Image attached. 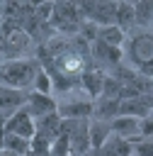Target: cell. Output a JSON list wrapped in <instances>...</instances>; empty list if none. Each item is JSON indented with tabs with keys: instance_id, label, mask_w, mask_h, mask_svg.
<instances>
[{
	"instance_id": "obj_10",
	"label": "cell",
	"mask_w": 153,
	"mask_h": 156,
	"mask_svg": "<svg viewBox=\"0 0 153 156\" xmlns=\"http://www.w3.org/2000/svg\"><path fill=\"white\" fill-rule=\"evenodd\" d=\"M87 132H90V149L97 151V149L112 136V122H109V119H100V117H90Z\"/></svg>"
},
{
	"instance_id": "obj_26",
	"label": "cell",
	"mask_w": 153,
	"mask_h": 156,
	"mask_svg": "<svg viewBox=\"0 0 153 156\" xmlns=\"http://www.w3.org/2000/svg\"><path fill=\"white\" fill-rule=\"evenodd\" d=\"M44 2H51V0H29L32 7H39V5H44Z\"/></svg>"
},
{
	"instance_id": "obj_3",
	"label": "cell",
	"mask_w": 153,
	"mask_h": 156,
	"mask_svg": "<svg viewBox=\"0 0 153 156\" xmlns=\"http://www.w3.org/2000/svg\"><path fill=\"white\" fill-rule=\"evenodd\" d=\"M2 129H5V134H17V136H24V139H32L36 134V122L27 112V107H19V110H15L5 119V127Z\"/></svg>"
},
{
	"instance_id": "obj_13",
	"label": "cell",
	"mask_w": 153,
	"mask_h": 156,
	"mask_svg": "<svg viewBox=\"0 0 153 156\" xmlns=\"http://www.w3.org/2000/svg\"><path fill=\"white\" fill-rule=\"evenodd\" d=\"M104 73L102 71H97V68H85L83 73H80V85H83V90L90 95V98H100L102 95V90H104Z\"/></svg>"
},
{
	"instance_id": "obj_17",
	"label": "cell",
	"mask_w": 153,
	"mask_h": 156,
	"mask_svg": "<svg viewBox=\"0 0 153 156\" xmlns=\"http://www.w3.org/2000/svg\"><path fill=\"white\" fill-rule=\"evenodd\" d=\"M136 24V10L131 2L126 0H117V27H121L124 32H129Z\"/></svg>"
},
{
	"instance_id": "obj_20",
	"label": "cell",
	"mask_w": 153,
	"mask_h": 156,
	"mask_svg": "<svg viewBox=\"0 0 153 156\" xmlns=\"http://www.w3.org/2000/svg\"><path fill=\"white\" fill-rule=\"evenodd\" d=\"M32 85H34L36 93H44V95H51V90H53V80H51V76H49V71L41 68V66H39V71H36Z\"/></svg>"
},
{
	"instance_id": "obj_29",
	"label": "cell",
	"mask_w": 153,
	"mask_h": 156,
	"mask_svg": "<svg viewBox=\"0 0 153 156\" xmlns=\"http://www.w3.org/2000/svg\"><path fill=\"white\" fill-rule=\"evenodd\" d=\"M19 2H29V0H19Z\"/></svg>"
},
{
	"instance_id": "obj_25",
	"label": "cell",
	"mask_w": 153,
	"mask_h": 156,
	"mask_svg": "<svg viewBox=\"0 0 153 156\" xmlns=\"http://www.w3.org/2000/svg\"><path fill=\"white\" fill-rule=\"evenodd\" d=\"M134 154L136 156H153V139H138V141H134Z\"/></svg>"
},
{
	"instance_id": "obj_23",
	"label": "cell",
	"mask_w": 153,
	"mask_h": 156,
	"mask_svg": "<svg viewBox=\"0 0 153 156\" xmlns=\"http://www.w3.org/2000/svg\"><path fill=\"white\" fill-rule=\"evenodd\" d=\"M138 134H141V139H153V112L148 117L138 119Z\"/></svg>"
},
{
	"instance_id": "obj_18",
	"label": "cell",
	"mask_w": 153,
	"mask_h": 156,
	"mask_svg": "<svg viewBox=\"0 0 153 156\" xmlns=\"http://www.w3.org/2000/svg\"><path fill=\"white\" fill-rule=\"evenodd\" d=\"M97 39L112 44V46H124L126 41V32L117 24H107V27H97Z\"/></svg>"
},
{
	"instance_id": "obj_24",
	"label": "cell",
	"mask_w": 153,
	"mask_h": 156,
	"mask_svg": "<svg viewBox=\"0 0 153 156\" xmlns=\"http://www.w3.org/2000/svg\"><path fill=\"white\" fill-rule=\"evenodd\" d=\"M53 10H56V2H53V0H51V2H44V5H39V7H34V12H36V17H39L41 22H51Z\"/></svg>"
},
{
	"instance_id": "obj_1",
	"label": "cell",
	"mask_w": 153,
	"mask_h": 156,
	"mask_svg": "<svg viewBox=\"0 0 153 156\" xmlns=\"http://www.w3.org/2000/svg\"><path fill=\"white\" fill-rule=\"evenodd\" d=\"M39 71L36 58H12L0 63V85L12 90H24L34 83V76Z\"/></svg>"
},
{
	"instance_id": "obj_22",
	"label": "cell",
	"mask_w": 153,
	"mask_h": 156,
	"mask_svg": "<svg viewBox=\"0 0 153 156\" xmlns=\"http://www.w3.org/2000/svg\"><path fill=\"white\" fill-rule=\"evenodd\" d=\"M51 156H73V154H70V136L58 134V136L51 141Z\"/></svg>"
},
{
	"instance_id": "obj_7",
	"label": "cell",
	"mask_w": 153,
	"mask_h": 156,
	"mask_svg": "<svg viewBox=\"0 0 153 156\" xmlns=\"http://www.w3.org/2000/svg\"><path fill=\"white\" fill-rule=\"evenodd\" d=\"M58 115L66 119H90L95 115V102L92 100H70L58 105Z\"/></svg>"
},
{
	"instance_id": "obj_2",
	"label": "cell",
	"mask_w": 153,
	"mask_h": 156,
	"mask_svg": "<svg viewBox=\"0 0 153 156\" xmlns=\"http://www.w3.org/2000/svg\"><path fill=\"white\" fill-rule=\"evenodd\" d=\"M126 58H131V66L136 73L153 78V34L136 32L126 41Z\"/></svg>"
},
{
	"instance_id": "obj_14",
	"label": "cell",
	"mask_w": 153,
	"mask_h": 156,
	"mask_svg": "<svg viewBox=\"0 0 153 156\" xmlns=\"http://www.w3.org/2000/svg\"><path fill=\"white\" fill-rule=\"evenodd\" d=\"M119 105H121V100L119 98H97V102H95V115L100 117V119H114L117 115H119Z\"/></svg>"
},
{
	"instance_id": "obj_28",
	"label": "cell",
	"mask_w": 153,
	"mask_h": 156,
	"mask_svg": "<svg viewBox=\"0 0 153 156\" xmlns=\"http://www.w3.org/2000/svg\"><path fill=\"white\" fill-rule=\"evenodd\" d=\"M53 2H66V0H53Z\"/></svg>"
},
{
	"instance_id": "obj_12",
	"label": "cell",
	"mask_w": 153,
	"mask_h": 156,
	"mask_svg": "<svg viewBox=\"0 0 153 156\" xmlns=\"http://www.w3.org/2000/svg\"><path fill=\"white\" fill-rule=\"evenodd\" d=\"M90 56L119 66V61L124 58V49H121V46H112V44H107V41H102V39H95V41L90 44Z\"/></svg>"
},
{
	"instance_id": "obj_16",
	"label": "cell",
	"mask_w": 153,
	"mask_h": 156,
	"mask_svg": "<svg viewBox=\"0 0 153 156\" xmlns=\"http://www.w3.org/2000/svg\"><path fill=\"white\" fill-rule=\"evenodd\" d=\"M27 95H22V90H12V88H0V112L5 110H19L24 107Z\"/></svg>"
},
{
	"instance_id": "obj_9",
	"label": "cell",
	"mask_w": 153,
	"mask_h": 156,
	"mask_svg": "<svg viewBox=\"0 0 153 156\" xmlns=\"http://www.w3.org/2000/svg\"><path fill=\"white\" fill-rule=\"evenodd\" d=\"M90 119H78L75 129L70 132V154L73 156H85L90 149V132H87Z\"/></svg>"
},
{
	"instance_id": "obj_19",
	"label": "cell",
	"mask_w": 153,
	"mask_h": 156,
	"mask_svg": "<svg viewBox=\"0 0 153 156\" xmlns=\"http://www.w3.org/2000/svg\"><path fill=\"white\" fill-rule=\"evenodd\" d=\"M2 149L17 154V156H27L32 151V139H24V136H17V134H5L2 136Z\"/></svg>"
},
{
	"instance_id": "obj_21",
	"label": "cell",
	"mask_w": 153,
	"mask_h": 156,
	"mask_svg": "<svg viewBox=\"0 0 153 156\" xmlns=\"http://www.w3.org/2000/svg\"><path fill=\"white\" fill-rule=\"evenodd\" d=\"M136 10V22L138 24H151L153 22V0H138L134 2Z\"/></svg>"
},
{
	"instance_id": "obj_11",
	"label": "cell",
	"mask_w": 153,
	"mask_h": 156,
	"mask_svg": "<svg viewBox=\"0 0 153 156\" xmlns=\"http://www.w3.org/2000/svg\"><path fill=\"white\" fill-rule=\"evenodd\" d=\"M131 154H134V144L129 139H124V136H117V134H112L95 151V156H131Z\"/></svg>"
},
{
	"instance_id": "obj_4",
	"label": "cell",
	"mask_w": 153,
	"mask_h": 156,
	"mask_svg": "<svg viewBox=\"0 0 153 156\" xmlns=\"http://www.w3.org/2000/svg\"><path fill=\"white\" fill-rule=\"evenodd\" d=\"M24 107H27V112H29L32 117H46V115H51V112H58V105H56V100H53L51 95L36 93V90H32V93L27 95V102H24Z\"/></svg>"
},
{
	"instance_id": "obj_6",
	"label": "cell",
	"mask_w": 153,
	"mask_h": 156,
	"mask_svg": "<svg viewBox=\"0 0 153 156\" xmlns=\"http://www.w3.org/2000/svg\"><path fill=\"white\" fill-rule=\"evenodd\" d=\"M153 112V95H136L129 100H121L119 105V115H129V117H148Z\"/></svg>"
},
{
	"instance_id": "obj_30",
	"label": "cell",
	"mask_w": 153,
	"mask_h": 156,
	"mask_svg": "<svg viewBox=\"0 0 153 156\" xmlns=\"http://www.w3.org/2000/svg\"><path fill=\"white\" fill-rule=\"evenodd\" d=\"M27 156H29V154H27Z\"/></svg>"
},
{
	"instance_id": "obj_27",
	"label": "cell",
	"mask_w": 153,
	"mask_h": 156,
	"mask_svg": "<svg viewBox=\"0 0 153 156\" xmlns=\"http://www.w3.org/2000/svg\"><path fill=\"white\" fill-rule=\"evenodd\" d=\"M2 156H17V154H12V151H7V149H2Z\"/></svg>"
},
{
	"instance_id": "obj_5",
	"label": "cell",
	"mask_w": 153,
	"mask_h": 156,
	"mask_svg": "<svg viewBox=\"0 0 153 156\" xmlns=\"http://www.w3.org/2000/svg\"><path fill=\"white\" fill-rule=\"evenodd\" d=\"M87 22H95L97 27L117 24V0H95Z\"/></svg>"
},
{
	"instance_id": "obj_15",
	"label": "cell",
	"mask_w": 153,
	"mask_h": 156,
	"mask_svg": "<svg viewBox=\"0 0 153 156\" xmlns=\"http://www.w3.org/2000/svg\"><path fill=\"white\" fill-rule=\"evenodd\" d=\"M58 129H61V117H58V112H51V115H46V117H39V122H36V134H41V136H46V139H56L58 136Z\"/></svg>"
},
{
	"instance_id": "obj_8",
	"label": "cell",
	"mask_w": 153,
	"mask_h": 156,
	"mask_svg": "<svg viewBox=\"0 0 153 156\" xmlns=\"http://www.w3.org/2000/svg\"><path fill=\"white\" fill-rule=\"evenodd\" d=\"M112 134L124 136V139H129L131 144H134V141H138V139H141V134H138V117L117 115V117L112 119Z\"/></svg>"
}]
</instances>
